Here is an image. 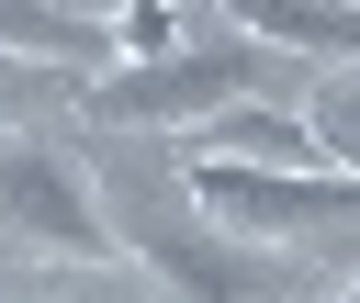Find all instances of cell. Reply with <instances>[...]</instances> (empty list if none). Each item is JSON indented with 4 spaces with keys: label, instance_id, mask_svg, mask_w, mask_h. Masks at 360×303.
<instances>
[{
    "label": "cell",
    "instance_id": "6da1fadb",
    "mask_svg": "<svg viewBox=\"0 0 360 303\" xmlns=\"http://www.w3.org/2000/svg\"><path fill=\"white\" fill-rule=\"evenodd\" d=\"M101 191H112V236L169 281V303H292V247H259L236 224H214L180 180V157L146 146H101Z\"/></svg>",
    "mask_w": 360,
    "mask_h": 303
},
{
    "label": "cell",
    "instance_id": "7a4b0ae2",
    "mask_svg": "<svg viewBox=\"0 0 360 303\" xmlns=\"http://www.w3.org/2000/svg\"><path fill=\"white\" fill-rule=\"evenodd\" d=\"M270 79H281V45H259V34L158 45V56H124V67H101V79H90V123H101V135H146V123H169V135H202L214 112L259 101Z\"/></svg>",
    "mask_w": 360,
    "mask_h": 303
},
{
    "label": "cell",
    "instance_id": "3957f363",
    "mask_svg": "<svg viewBox=\"0 0 360 303\" xmlns=\"http://www.w3.org/2000/svg\"><path fill=\"white\" fill-rule=\"evenodd\" d=\"M180 180H191V202H202L214 224H236V236H259V247H292V258H315V247L360 236V168H248V157H180Z\"/></svg>",
    "mask_w": 360,
    "mask_h": 303
},
{
    "label": "cell",
    "instance_id": "277c9868",
    "mask_svg": "<svg viewBox=\"0 0 360 303\" xmlns=\"http://www.w3.org/2000/svg\"><path fill=\"white\" fill-rule=\"evenodd\" d=\"M0 236L34 258H112V191L101 157H79L68 135H0Z\"/></svg>",
    "mask_w": 360,
    "mask_h": 303
},
{
    "label": "cell",
    "instance_id": "5b68a950",
    "mask_svg": "<svg viewBox=\"0 0 360 303\" xmlns=\"http://www.w3.org/2000/svg\"><path fill=\"white\" fill-rule=\"evenodd\" d=\"M214 11L281 56H349L360 67V0H214Z\"/></svg>",
    "mask_w": 360,
    "mask_h": 303
},
{
    "label": "cell",
    "instance_id": "8992f818",
    "mask_svg": "<svg viewBox=\"0 0 360 303\" xmlns=\"http://www.w3.org/2000/svg\"><path fill=\"white\" fill-rule=\"evenodd\" d=\"M0 56H79V67H124V45L90 34V22H68L56 0H0Z\"/></svg>",
    "mask_w": 360,
    "mask_h": 303
},
{
    "label": "cell",
    "instance_id": "52a82bcc",
    "mask_svg": "<svg viewBox=\"0 0 360 303\" xmlns=\"http://www.w3.org/2000/svg\"><path fill=\"white\" fill-rule=\"evenodd\" d=\"M304 123H315L326 168H360V67H326V79L304 90Z\"/></svg>",
    "mask_w": 360,
    "mask_h": 303
},
{
    "label": "cell",
    "instance_id": "ba28073f",
    "mask_svg": "<svg viewBox=\"0 0 360 303\" xmlns=\"http://www.w3.org/2000/svg\"><path fill=\"white\" fill-rule=\"evenodd\" d=\"M56 11H68V22H90V34H112V45H124V11H135V0H56Z\"/></svg>",
    "mask_w": 360,
    "mask_h": 303
},
{
    "label": "cell",
    "instance_id": "9c48e42d",
    "mask_svg": "<svg viewBox=\"0 0 360 303\" xmlns=\"http://www.w3.org/2000/svg\"><path fill=\"white\" fill-rule=\"evenodd\" d=\"M338 303H360V281H349V292H338Z\"/></svg>",
    "mask_w": 360,
    "mask_h": 303
},
{
    "label": "cell",
    "instance_id": "30bf717a",
    "mask_svg": "<svg viewBox=\"0 0 360 303\" xmlns=\"http://www.w3.org/2000/svg\"><path fill=\"white\" fill-rule=\"evenodd\" d=\"M0 67H11V56H0Z\"/></svg>",
    "mask_w": 360,
    "mask_h": 303
}]
</instances>
